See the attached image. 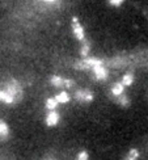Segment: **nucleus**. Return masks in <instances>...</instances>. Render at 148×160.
<instances>
[{
  "instance_id": "f257e3e1",
  "label": "nucleus",
  "mask_w": 148,
  "mask_h": 160,
  "mask_svg": "<svg viewBox=\"0 0 148 160\" xmlns=\"http://www.w3.org/2000/svg\"><path fill=\"white\" fill-rule=\"evenodd\" d=\"M0 89H3L4 92H7L13 98V105H16V104L22 101L24 91H22L21 84L18 83V80H16V79H8L7 82H4L2 84Z\"/></svg>"
},
{
  "instance_id": "f03ea898",
  "label": "nucleus",
  "mask_w": 148,
  "mask_h": 160,
  "mask_svg": "<svg viewBox=\"0 0 148 160\" xmlns=\"http://www.w3.org/2000/svg\"><path fill=\"white\" fill-rule=\"evenodd\" d=\"M75 100L80 104H91L93 100H95V95H93V92L88 88L77 89L75 92Z\"/></svg>"
},
{
  "instance_id": "7ed1b4c3",
  "label": "nucleus",
  "mask_w": 148,
  "mask_h": 160,
  "mask_svg": "<svg viewBox=\"0 0 148 160\" xmlns=\"http://www.w3.org/2000/svg\"><path fill=\"white\" fill-rule=\"evenodd\" d=\"M71 26H72V33H73V36L76 37V39H79V41H84V39H85L84 28L81 26V24H80L77 17H72Z\"/></svg>"
},
{
  "instance_id": "20e7f679",
  "label": "nucleus",
  "mask_w": 148,
  "mask_h": 160,
  "mask_svg": "<svg viewBox=\"0 0 148 160\" xmlns=\"http://www.w3.org/2000/svg\"><path fill=\"white\" fill-rule=\"evenodd\" d=\"M92 70H93V74H95L97 80H106L107 76H109V72L105 68V66H96V67H93Z\"/></svg>"
},
{
  "instance_id": "39448f33",
  "label": "nucleus",
  "mask_w": 148,
  "mask_h": 160,
  "mask_svg": "<svg viewBox=\"0 0 148 160\" xmlns=\"http://www.w3.org/2000/svg\"><path fill=\"white\" fill-rule=\"evenodd\" d=\"M59 122V113L55 110L49 112V114L46 116V125L52 128V126H57Z\"/></svg>"
},
{
  "instance_id": "423d86ee",
  "label": "nucleus",
  "mask_w": 148,
  "mask_h": 160,
  "mask_svg": "<svg viewBox=\"0 0 148 160\" xmlns=\"http://www.w3.org/2000/svg\"><path fill=\"white\" fill-rule=\"evenodd\" d=\"M8 138H9V128L5 121L0 119V141L5 142Z\"/></svg>"
},
{
  "instance_id": "0eeeda50",
  "label": "nucleus",
  "mask_w": 148,
  "mask_h": 160,
  "mask_svg": "<svg viewBox=\"0 0 148 160\" xmlns=\"http://www.w3.org/2000/svg\"><path fill=\"white\" fill-rule=\"evenodd\" d=\"M116 102L122 106V108H129V106L131 105V100L129 98V96H127V95L122 93V95H119V96L116 97Z\"/></svg>"
},
{
  "instance_id": "6e6552de",
  "label": "nucleus",
  "mask_w": 148,
  "mask_h": 160,
  "mask_svg": "<svg viewBox=\"0 0 148 160\" xmlns=\"http://www.w3.org/2000/svg\"><path fill=\"white\" fill-rule=\"evenodd\" d=\"M123 91H125V87H123V84L121 83V82L114 83V84L111 85V89H110L111 95H113L114 97H117V96H119V95H122Z\"/></svg>"
},
{
  "instance_id": "1a4fd4ad",
  "label": "nucleus",
  "mask_w": 148,
  "mask_h": 160,
  "mask_svg": "<svg viewBox=\"0 0 148 160\" xmlns=\"http://www.w3.org/2000/svg\"><path fill=\"white\" fill-rule=\"evenodd\" d=\"M85 63L89 66L91 70L93 67H96V66H104V61L102 59H98V58H92V57H88V58H84Z\"/></svg>"
},
{
  "instance_id": "9d476101",
  "label": "nucleus",
  "mask_w": 148,
  "mask_h": 160,
  "mask_svg": "<svg viewBox=\"0 0 148 160\" xmlns=\"http://www.w3.org/2000/svg\"><path fill=\"white\" fill-rule=\"evenodd\" d=\"M89 50H91V42H89V41H86V39H84V41H83V45H81V49H80V55H81V59L88 58Z\"/></svg>"
},
{
  "instance_id": "9b49d317",
  "label": "nucleus",
  "mask_w": 148,
  "mask_h": 160,
  "mask_svg": "<svg viewBox=\"0 0 148 160\" xmlns=\"http://www.w3.org/2000/svg\"><path fill=\"white\" fill-rule=\"evenodd\" d=\"M58 101V104H67L71 100V97H70V95L67 92H60V93H58V95L54 97Z\"/></svg>"
},
{
  "instance_id": "f8f14e48",
  "label": "nucleus",
  "mask_w": 148,
  "mask_h": 160,
  "mask_svg": "<svg viewBox=\"0 0 148 160\" xmlns=\"http://www.w3.org/2000/svg\"><path fill=\"white\" fill-rule=\"evenodd\" d=\"M50 83H51V85L57 87V88H63L64 79L60 78V76H58V75H52V76L50 78Z\"/></svg>"
},
{
  "instance_id": "ddd939ff",
  "label": "nucleus",
  "mask_w": 148,
  "mask_h": 160,
  "mask_svg": "<svg viewBox=\"0 0 148 160\" xmlns=\"http://www.w3.org/2000/svg\"><path fill=\"white\" fill-rule=\"evenodd\" d=\"M73 68H75V70H79V71H88V70H91V67L85 63L84 59L76 61L75 63H73Z\"/></svg>"
},
{
  "instance_id": "4468645a",
  "label": "nucleus",
  "mask_w": 148,
  "mask_h": 160,
  "mask_svg": "<svg viewBox=\"0 0 148 160\" xmlns=\"http://www.w3.org/2000/svg\"><path fill=\"white\" fill-rule=\"evenodd\" d=\"M0 101L4 104H8V105H13V98L3 89H0Z\"/></svg>"
},
{
  "instance_id": "2eb2a0df",
  "label": "nucleus",
  "mask_w": 148,
  "mask_h": 160,
  "mask_svg": "<svg viewBox=\"0 0 148 160\" xmlns=\"http://www.w3.org/2000/svg\"><path fill=\"white\" fill-rule=\"evenodd\" d=\"M121 83L123 84V87H130L134 83V75L131 74V72H127V74L123 75L122 82H121Z\"/></svg>"
},
{
  "instance_id": "dca6fc26",
  "label": "nucleus",
  "mask_w": 148,
  "mask_h": 160,
  "mask_svg": "<svg viewBox=\"0 0 148 160\" xmlns=\"http://www.w3.org/2000/svg\"><path fill=\"white\" fill-rule=\"evenodd\" d=\"M138 158H139V151L136 148H131L123 158V160H138Z\"/></svg>"
},
{
  "instance_id": "f3484780",
  "label": "nucleus",
  "mask_w": 148,
  "mask_h": 160,
  "mask_svg": "<svg viewBox=\"0 0 148 160\" xmlns=\"http://www.w3.org/2000/svg\"><path fill=\"white\" fill-rule=\"evenodd\" d=\"M57 106H58V101L54 97H50L46 100V109H49L51 112V110H55Z\"/></svg>"
},
{
  "instance_id": "a211bd4d",
  "label": "nucleus",
  "mask_w": 148,
  "mask_h": 160,
  "mask_svg": "<svg viewBox=\"0 0 148 160\" xmlns=\"http://www.w3.org/2000/svg\"><path fill=\"white\" fill-rule=\"evenodd\" d=\"M75 87V82H73L72 79H64V83H63V88H67V89H70V88H73Z\"/></svg>"
},
{
  "instance_id": "6ab92c4d",
  "label": "nucleus",
  "mask_w": 148,
  "mask_h": 160,
  "mask_svg": "<svg viewBox=\"0 0 148 160\" xmlns=\"http://www.w3.org/2000/svg\"><path fill=\"white\" fill-rule=\"evenodd\" d=\"M89 159V155H88V152L86 151H81L80 154L77 155V159L76 160H88Z\"/></svg>"
},
{
  "instance_id": "aec40b11",
  "label": "nucleus",
  "mask_w": 148,
  "mask_h": 160,
  "mask_svg": "<svg viewBox=\"0 0 148 160\" xmlns=\"http://www.w3.org/2000/svg\"><path fill=\"white\" fill-rule=\"evenodd\" d=\"M109 4L113 5V7H119V5L123 4V0H110Z\"/></svg>"
}]
</instances>
